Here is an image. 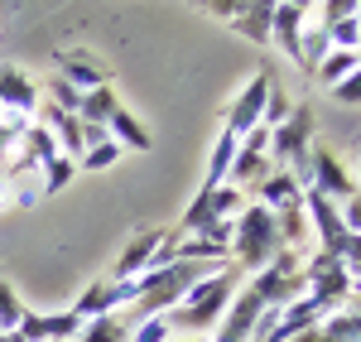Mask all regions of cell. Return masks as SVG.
I'll return each instance as SVG.
<instances>
[{"instance_id": "31", "label": "cell", "mask_w": 361, "mask_h": 342, "mask_svg": "<svg viewBox=\"0 0 361 342\" xmlns=\"http://www.w3.org/2000/svg\"><path fill=\"white\" fill-rule=\"evenodd\" d=\"M352 15H357V5H352V0H328V5H323V29L337 25V20H352Z\"/></svg>"}, {"instance_id": "2", "label": "cell", "mask_w": 361, "mask_h": 342, "mask_svg": "<svg viewBox=\"0 0 361 342\" xmlns=\"http://www.w3.org/2000/svg\"><path fill=\"white\" fill-rule=\"evenodd\" d=\"M207 275H217L207 260H173L169 270H154V275H140V299L130 304L135 318H164L173 304H183L188 299V289L202 285Z\"/></svg>"}, {"instance_id": "1", "label": "cell", "mask_w": 361, "mask_h": 342, "mask_svg": "<svg viewBox=\"0 0 361 342\" xmlns=\"http://www.w3.org/2000/svg\"><path fill=\"white\" fill-rule=\"evenodd\" d=\"M236 299V270H217V275H207L202 285L188 289V299L183 304H173L164 314L169 333H188V338H197V333H207V328H217L226 314V304Z\"/></svg>"}, {"instance_id": "26", "label": "cell", "mask_w": 361, "mask_h": 342, "mask_svg": "<svg viewBox=\"0 0 361 342\" xmlns=\"http://www.w3.org/2000/svg\"><path fill=\"white\" fill-rule=\"evenodd\" d=\"M34 126V121H25V116H5L0 111V159L10 154V145H20L25 140V130Z\"/></svg>"}, {"instance_id": "28", "label": "cell", "mask_w": 361, "mask_h": 342, "mask_svg": "<svg viewBox=\"0 0 361 342\" xmlns=\"http://www.w3.org/2000/svg\"><path fill=\"white\" fill-rule=\"evenodd\" d=\"M130 342H169V323L164 318H145L130 328Z\"/></svg>"}, {"instance_id": "5", "label": "cell", "mask_w": 361, "mask_h": 342, "mask_svg": "<svg viewBox=\"0 0 361 342\" xmlns=\"http://www.w3.org/2000/svg\"><path fill=\"white\" fill-rule=\"evenodd\" d=\"M270 92H275V78H270V68H260V73H255V78L241 87V97L231 102V111H226V126H222V130H231L236 140H241V135H250V130L260 126V116H265Z\"/></svg>"}, {"instance_id": "25", "label": "cell", "mask_w": 361, "mask_h": 342, "mask_svg": "<svg viewBox=\"0 0 361 342\" xmlns=\"http://www.w3.org/2000/svg\"><path fill=\"white\" fill-rule=\"evenodd\" d=\"M116 159H121V145H116V140H102V145H92V149H87V154L78 159V164L97 173V169H111Z\"/></svg>"}, {"instance_id": "32", "label": "cell", "mask_w": 361, "mask_h": 342, "mask_svg": "<svg viewBox=\"0 0 361 342\" xmlns=\"http://www.w3.org/2000/svg\"><path fill=\"white\" fill-rule=\"evenodd\" d=\"M207 10H212L217 20H236V15H241V0H212Z\"/></svg>"}, {"instance_id": "4", "label": "cell", "mask_w": 361, "mask_h": 342, "mask_svg": "<svg viewBox=\"0 0 361 342\" xmlns=\"http://www.w3.org/2000/svg\"><path fill=\"white\" fill-rule=\"evenodd\" d=\"M270 173H275V159H270V130L255 126V130L241 135V145H236V159H231L226 183H231V188H260Z\"/></svg>"}, {"instance_id": "21", "label": "cell", "mask_w": 361, "mask_h": 342, "mask_svg": "<svg viewBox=\"0 0 361 342\" xmlns=\"http://www.w3.org/2000/svg\"><path fill=\"white\" fill-rule=\"evenodd\" d=\"M130 338V328H126V318H92V323H82V333H78V342H126Z\"/></svg>"}, {"instance_id": "24", "label": "cell", "mask_w": 361, "mask_h": 342, "mask_svg": "<svg viewBox=\"0 0 361 342\" xmlns=\"http://www.w3.org/2000/svg\"><path fill=\"white\" fill-rule=\"evenodd\" d=\"M20 318H25V304H20V294L0 280V333H15L20 328Z\"/></svg>"}, {"instance_id": "13", "label": "cell", "mask_w": 361, "mask_h": 342, "mask_svg": "<svg viewBox=\"0 0 361 342\" xmlns=\"http://www.w3.org/2000/svg\"><path fill=\"white\" fill-rule=\"evenodd\" d=\"M164 241H169V231H140L135 241L126 246V256H116V280H140Z\"/></svg>"}, {"instance_id": "22", "label": "cell", "mask_w": 361, "mask_h": 342, "mask_svg": "<svg viewBox=\"0 0 361 342\" xmlns=\"http://www.w3.org/2000/svg\"><path fill=\"white\" fill-rule=\"evenodd\" d=\"M44 178H39V188H44V193H63V188H68V183H73V178H78V159H68V154H58L54 164H44Z\"/></svg>"}, {"instance_id": "18", "label": "cell", "mask_w": 361, "mask_h": 342, "mask_svg": "<svg viewBox=\"0 0 361 342\" xmlns=\"http://www.w3.org/2000/svg\"><path fill=\"white\" fill-rule=\"evenodd\" d=\"M328 54H333L328 29H323V25H304V39H299V68L313 78V73H318V63H323Z\"/></svg>"}, {"instance_id": "29", "label": "cell", "mask_w": 361, "mask_h": 342, "mask_svg": "<svg viewBox=\"0 0 361 342\" xmlns=\"http://www.w3.org/2000/svg\"><path fill=\"white\" fill-rule=\"evenodd\" d=\"M328 92H333V102H342V106H361V68L352 78H342L337 87H328Z\"/></svg>"}, {"instance_id": "12", "label": "cell", "mask_w": 361, "mask_h": 342, "mask_svg": "<svg viewBox=\"0 0 361 342\" xmlns=\"http://www.w3.org/2000/svg\"><path fill=\"white\" fill-rule=\"evenodd\" d=\"M58 78L68 87H78V92H97V87H111L106 78V63H97L92 54H58Z\"/></svg>"}, {"instance_id": "11", "label": "cell", "mask_w": 361, "mask_h": 342, "mask_svg": "<svg viewBox=\"0 0 361 342\" xmlns=\"http://www.w3.org/2000/svg\"><path fill=\"white\" fill-rule=\"evenodd\" d=\"M304 20H308V5H299V0H284V5H275V20H270V44H279L289 63H299Z\"/></svg>"}, {"instance_id": "9", "label": "cell", "mask_w": 361, "mask_h": 342, "mask_svg": "<svg viewBox=\"0 0 361 342\" xmlns=\"http://www.w3.org/2000/svg\"><path fill=\"white\" fill-rule=\"evenodd\" d=\"M82 333V318L73 314H29L25 309V318H20V328H15V338L20 342H58V338H78Z\"/></svg>"}, {"instance_id": "17", "label": "cell", "mask_w": 361, "mask_h": 342, "mask_svg": "<svg viewBox=\"0 0 361 342\" xmlns=\"http://www.w3.org/2000/svg\"><path fill=\"white\" fill-rule=\"evenodd\" d=\"M106 135H111L121 149H149V145H154V140H149V130H145V126H140V121L126 111V106H121V111L106 121Z\"/></svg>"}, {"instance_id": "15", "label": "cell", "mask_w": 361, "mask_h": 342, "mask_svg": "<svg viewBox=\"0 0 361 342\" xmlns=\"http://www.w3.org/2000/svg\"><path fill=\"white\" fill-rule=\"evenodd\" d=\"M270 20H275L270 0H241V15L231 20V29L241 39H250V44H270Z\"/></svg>"}, {"instance_id": "8", "label": "cell", "mask_w": 361, "mask_h": 342, "mask_svg": "<svg viewBox=\"0 0 361 342\" xmlns=\"http://www.w3.org/2000/svg\"><path fill=\"white\" fill-rule=\"evenodd\" d=\"M39 106H44V97H39V87L29 83V73H20V68H0V111L34 121Z\"/></svg>"}, {"instance_id": "3", "label": "cell", "mask_w": 361, "mask_h": 342, "mask_svg": "<svg viewBox=\"0 0 361 342\" xmlns=\"http://www.w3.org/2000/svg\"><path fill=\"white\" fill-rule=\"evenodd\" d=\"M284 246H279V222L270 207H260V202H246L241 207V217H236V236H231V256L241 260V270H265L270 260L279 256Z\"/></svg>"}, {"instance_id": "27", "label": "cell", "mask_w": 361, "mask_h": 342, "mask_svg": "<svg viewBox=\"0 0 361 342\" xmlns=\"http://www.w3.org/2000/svg\"><path fill=\"white\" fill-rule=\"evenodd\" d=\"M289 111H294V102H289V97H284V92H270V102H265V116H260V126H265V130H275V126H284V121H289Z\"/></svg>"}, {"instance_id": "16", "label": "cell", "mask_w": 361, "mask_h": 342, "mask_svg": "<svg viewBox=\"0 0 361 342\" xmlns=\"http://www.w3.org/2000/svg\"><path fill=\"white\" fill-rule=\"evenodd\" d=\"M294 342H361V309H347V314H333L328 323L299 333Z\"/></svg>"}, {"instance_id": "6", "label": "cell", "mask_w": 361, "mask_h": 342, "mask_svg": "<svg viewBox=\"0 0 361 342\" xmlns=\"http://www.w3.org/2000/svg\"><path fill=\"white\" fill-rule=\"evenodd\" d=\"M260 314H265V304L255 299V289H241L231 304H226L222 323H217V333H212V342H250V333H255V323H260Z\"/></svg>"}, {"instance_id": "14", "label": "cell", "mask_w": 361, "mask_h": 342, "mask_svg": "<svg viewBox=\"0 0 361 342\" xmlns=\"http://www.w3.org/2000/svg\"><path fill=\"white\" fill-rule=\"evenodd\" d=\"M255 193H260L255 202H260V207H270V212H284V207H299V202H304V188H299V178H294L289 169H275L260 188H255Z\"/></svg>"}, {"instance_id": "10", "label": "cell", "mask_w": 361, "mask_h": 342, "mask_svg": "<svg viewBox=\"0 0 361 342\" xmlns=\"http://www.w3.org/2000/svg\"><path fill=\"white\" fill-rule=\"evenodd\" d=\"M313 188H318L323 198H333V202H347L357 193V178L337 164L333 149H313Z\"/></svg>"}, {"instance_id": "20", "label": "cell", "mask_w": 361, "mask_h": 342, "mask_svg": "<svg viewBox=\"0 0 361 342\" xmlns=\"http://www.w3.org/2000/svg\"><path fill=\"white\" fill-rule=\"evenodd\" d=\"M116 111H121L116 92H111V87H97V92H87V97H82V111H78V121H87V126H106Z\"/></svg>"}, {"instance_id": "34", "label": "cell", "mask_w": 361, "mask_h": 342, "mask_svg": "<svg viewBox=\"0 0 361 342\" xmlns=\"http://www.w3.org/2000/svg\"><path fill=\"white\" fill-rule=\"evenodd\" d=\"M169 342H207V338H169Z\"/></svg>"}, {"instance_id": "19", "label": "cell", "mask_w": 361, "mask_h": 342, "mask_svg": "<svg viewBox=\"0 0 361 342\" xmlns=\"http://www.w3.org/2000/svg\"><path fill=\"white\" fill-rule=\"evenodd\" d=\"M236 135L231 130H222L217 135V145H212V164H207V178H202V188H222L226 183V173H231V159H236Z\"/></svg>"}, {"instance_id": "30", "label": "cell", "mask_w": 361, "mask_h": 342, "mask_svg": "<svg viewBox=\"0 0 361 342\" xmlns=\"http://www.w3.org/2000/svg\"><path fill=\"white\" fill-rule=\"evenodd\" d=\"M337 212H342V227L352 231V236H361V188H357V193H352L347 202H342Z\"/></svg>"}, {"instance_id": "33", "label": "cell", "mask_w": 361, "mask_h": 342, "mask_svg": "<svg viewBox=\"0 0 361 342\" xmlns=\"http://www.w3.org/2000/svg\"><path fill=\"white\" fill-rule=\"evenodd\" d=\"M352 299H357V304H361V280H357V285H352Z\"/></svg>"}, {"instance_id": "7", "label": "cell", "mask_w": 361, "mask_h": 342, "mask_svg": "<svg viewBox=\"0 0 361 342\" xmlns=\"http://www.w3.org/2000/svg\"><path fill=\"white\" fill-rule=\"evenodd\" d=\"M304 212H308V231H318V251H333L347 241V227H342V212H337L333 198H323L318 188L304 193Z\"/></svg>"}, {"instance_id": "23", "label": "cell", "mask_w": 361, "mask_h": 342, "mask_svg": "<svg viewBox=\"0 0 361 342\" xmlns=\"http://www.w3.org/2000/svg\"><path fill=\"white\" fill-rule=\"evenodd\" d=\"M49 106H58V111H68V116H78L82 111V92H78V87H68L63 83V78H49Z\"/></svg>"}]
</instances>
